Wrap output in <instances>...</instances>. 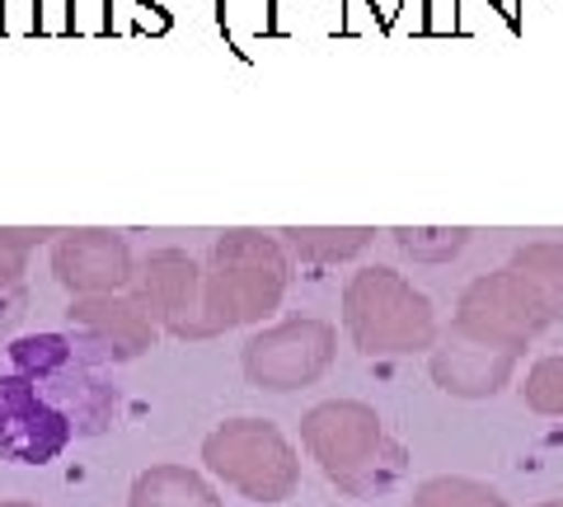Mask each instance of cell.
<instances>
[{
  "instance_id": "3957f363",
  "label": "cell",
  "mask_w": 563,
  "mask_h": 507,
  "mask_svg": "<svg viewBox=\"0 0 563 507\" xmlns=\"http://www.w3.org/2000/svg\"><path fill=\"white\" fill-rule=\"evenodd\" d=\"M347 306H352V329H357V339L366 343V353H376V348L422 343L428 329H432L428 301L413 296L395 273H385V268L357 277Z\"/></svg>"
},
{
  "instance_id": "30bf717a",
  "label": "cell",
  "mask_w": 563,
  "mask_h": 507,
  "mask_svg": "<svg viewBox=\"0 0 563 507\" xmlns=\"http://www.w3.org/2000/svg\"><path fill=\"white\" fill-rule=\"evenodd\" d=\"M531 405L563 414V362H544L540 372L531 376Z\"/></svg>"
},
{
  "instance_id": "5b68a950",
  "label": "cell",
  "mask_w": 563,
  "mask_h": 507,
  "mask_svg": "<svg viewBox=\"0 0 563 507\" xmlns=\"http://www.w3.org/2000/svg\"><path fill=\"white\" fill-rule=\"evenodd\" d=\"M324 343L329 329L320 324H301V329H277V334L258 339L250 353V372L273 390H287L296 381H306L310 372H320L324 362Z\"/></svg>"
},
{
  "instance_id": "6da1fadb",
  "label": "cell",
  "mask_w": 563,
  "mask_h": 507,
  "mask_svg": "<svg viewBox=\"0 0 563 507\" xmlns=\"http://www.w3.org/2000/svg\"><path fill=\"white\" fill-rule=\"evenodd\" d=\"M109 357L80 334H24L0 343V461L47 465L70 442L118 418Z\"/></svg>"
},
{
  "instance_id": "8fae6325",
  "label": "cell",
  "mask_w": 563,
  "mask_h": 507,
  "mask_svg": "<svg viewBox=\"0 0 563 507\" xmlns=\"http://www.w3.org/2000/svg\"><path fill=\"white\" fill-rule=\"evenodd\" d=\"M29 244H33V231H0V283L20 273Z\"/></svg>"
},
{
  "instance_id": "277c9868",
  "label": "cell",
  "mask_w": 563,
  "mask_h": 507,
  "mask_svg": "<svg viewBox=\"0 0 563 507\" xmlns=\"http://www.w3.org/2000/svg\"><path fill=\"white\" fill-rule=\"evenodd\" d=\"M282 287V258L273 240L254 231H235L217 244V306L235 315H254V306H268Z\"/></svg>"
},
{
  "instance_id": "52a82bcc",
  "label": "cell",
  "mask_w": 563,
  "mask_h": 507,
  "mask_svg": "<svg viewBox=\"0 0 563 507\" xmlns=\"http://www.w3.org/2000/svg\"><path fill=\"white\" fill-rule=\"evenodd\" d=\"M291 235V244L301 254H324V258H333V254H357L366 240H372V231H287Z\"/></svg>"
},
{
  "instance_id": "8992f818",
  "label": "cell",
  "mask_w": 563,
  "mask_h": 507,
  "mask_svg": "<svg viewBox=\"0 0 563 507\" xmlns=\"http://www.w3.org/2000/svg\"><path fill=\"white\" fill-rule=\"evenodd\" d=\"M57 273L70 287H113L128 273V244L113 231H76L57 244Z\"/></svg>"
},
{
  "instance_id": "7a4b0ae2",
  "label": "cell",
  "mask_w": 563,
  "mask_h": 507,
  "mask_svg": "<svg viewBox=\"0 0 563 507\" xmlns=\"http://www.w3.org/2000/svg\"><path fill=\"white\" fill-rule=\"evenodd\" d=\"M563 310V250L559 244H536L517 254V264L493 283H479L465 296V324L493 334L503 320H521L531 329L544 315Z\"/></svg>"
},
{
  "instance_id": "9c48e42d",
  "label": "cell",
  "mask_w": 563,
  "mask_h": 507,
  "mask_svg": "<svg viewBox=\"0 0 563 507\" xmlns=\"http://www.w3.org/2000/svg\"><path fill=\"white\" fill-rule=\"evenodd\" d=\"M422 507H503L498 494H484L474 484H428L422 488Z\"/></svg>"
},
{
  "instance_id": "ba28073f",
  "label": "cell",
  "mask_w": 563,
  "mask_h": 507,
  "mask_svg": "<svg viewBox=\"0 0 563 507\" xmlns=\"http://www.w3.org/2000/svg\"><path fill=\"white\" fill-rule=\"evenodd\" d=\"M395 235L404 250L418 258H451V254H461L470 240V231H395Z\"/></svg>"
}]
</instances>
